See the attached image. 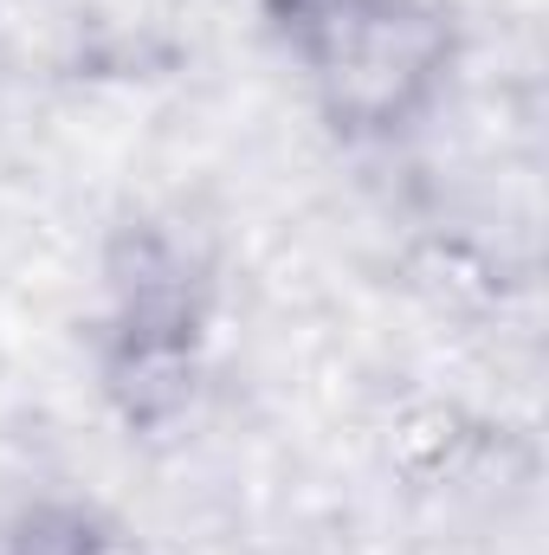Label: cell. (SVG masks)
Masks as SVG:
<instances>
[{
  "label": "cell",
  "instance_id": "1",
  "mask_svg": "<svg viewBox=\"0 0 549 555\" xmlns=\"http://www.w3.org/2000/svg\"><path fill=\"white\" fill-rule=\"evenodd\" d=\"M207 343H214L207 259L168 227H130L111 246L104 323H98V382L117 420L142 439L181 426L207 375Z\"/></svg>",
  "mask_w": 549,
  "mask_h": 555
},
{
  "label": "cell",
  "instance_id": "3",
  "mask_svg": "<svg viewBox=\"0 0 549 555\" xmlns=\"http://www.w3.org/2000/svg\"><path fill=\"white\" fill-rule=\"evenodd\" d=\"M0 555H137V550L104 511L52 498V504H33L7 524Z\"/></svg>",
  "mask_w": 549,
  "mask_h": 555
},
{
  "label": "cell",
  "instance_id": "2",
  "mask_svg": "<svg viewBox=\"0 0 549 555\" xmlns=\"http://www.w3.org/2000/svg\"><path fill=\"white\" fill-rule=\"evenodd\" d=\"M278 26L343 137L408 130L452 65V26L426 0H278Z\"/></svg>",
  "mask_w": 549,
  "mask_h": 555
}]
</instances>
